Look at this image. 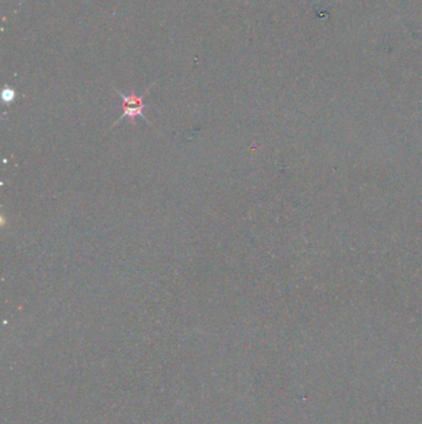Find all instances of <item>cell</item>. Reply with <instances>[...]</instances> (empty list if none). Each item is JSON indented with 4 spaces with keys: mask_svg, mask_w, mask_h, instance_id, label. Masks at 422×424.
<instances>
[{
    "mask_svg": "<svg viewBox=\"0 0 422 424\" xmlns=\"http://www.w3.org/2000/svg\"><path fill=\"white\" fill-rule=\"evenodd\" d=\"M154 85H155V84H153L150 86V87L146 88L145 93L141 94V96L136 94L135 92H132L130 94H124L123 92H120L119 90H117V88H114L115 92L118 93V96L121 97V99H123V114H121L120 117H119L118 119L115 120V123L113 124L112 128H113V127L117 126L119 122L123 120L124 118H129V119L132 120V123L135 124V118L136 117L142 118V119L146 122L147 124H150V126H151V123L147 120V118L145 117L142 112H144V109L147 107L146 105H145L144 98L149 94V92H150L151 87H154Z\"/></svg>",
    "mask_w": 422,
    "mask_h": 424,
    "instance_id": "1",
    "label": "cell"
},
{
    "mask_svg": "<svg viewBox=\"0 0 422 424\" xmlns=\"http://www.w3.org/2000/svg\"><path fill=\"white\" fill-rule=\"evenodd\" d=\"M2 97H3V100H4L5 103H11L15 98V92H14V90H11V88L7 87L4 91H3Z\"/></svg>",
    "mask_w": 422,
    "mask_h": 424,
    "instance_id": "2",
    "label": "cell"
}]
</instances>
